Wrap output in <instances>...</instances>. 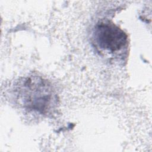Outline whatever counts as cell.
I'll return each instance as SVG.
<instances>
[{
  "mask_svg": "<svg viewBox=\"0 0 152 152\" xmlns=\"http://www.w3.org/2000/svg\"><path fill=\"white\" fill-rule=\"evenodd\" d=\"M93 39L96 47L110 53L122 50L128 43V36L124 30L108 20L100 21L96 25Z\"/></svg>",
  "mask_w": 152,
  "mask_h": 152,
  "instance_id": "cell-2",
  "label": "cell"
},
{
  "mask_svg": "<svg viewBox=\"0 0 152 152\" xmlns=\"http://www.w3.org/2000/svg\"><path fill=\"white\" fill-rule=\"evenodd\" d=\"M17 100L26 109L50 113L58 104L57 94L50 83L37 75L23 78L15 90Z\"/></svg>",
  "mask_w": 152,
  "mask_h": 152,
  "instance_id": "cell-1",
  "label": "cell"
}]
</instances>
